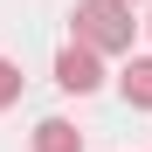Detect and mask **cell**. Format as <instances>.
Masks as SVG:
<instances>
[{"label":"cell","instance_id":"6da1fadb","mask_svg":"<svg viewBox=\"0 0 152 152\" xmlns=\"http://www.w3.org/2000/svg\"><path fill=\"white\" fill-rule=\"evenodd\" d=\"M76 48H90V56H132V35L138 21L124 0H76Z\"/></svg>","mask_w":152,"mask_h":152},{"label":"cell","instance_id":"7a4b0ae2","mask_svg":"<svg viewBox=\"0 0 152 152\" xmlns=\"http://www.w3.org/2000/svg\"><path fill=\"white\" fill-rule=\"evenodd\" d=\"M56 83L69 90V97H90L97 83H104V56H90V48H62V56H56Z\"/></svg>","mask_w":152,"mask_h":152},{"label":"cell","instance_id":"3957f363","mask_svg":"<svg viewBox=\"0 0 152 152\" xmlns=\"http://www.w3.org/2000/svg\"><path fill=\"white\" fill-rule=\"evenodd\" d=\"M118 90H124V104H132V111H152V56H132V62H124Z\"/></svg>","mask_w":152,"mask_h":152},{"label":"cell","instance_id":"277c9868","mask_svg":"<svg viewBox=\"0 0 152 152\" xmlns=\"http://www.w3.org/2000/svg\"><path fill=\"white\" fill-rule=\"evenodd\" d=\"M35 152H83V132L69 118H42L35 124Z\"/></svg>","mask_w":152,"mask_h":152},{"label":"cell","instance_id":"5b68a950","mask_svg":"<svg viewBox=\"0 0 152 152\" xmlns=\"http://www.w3.org/2000/svg\"><path fill=\"white\" fill-rule=\"evenodd\" d=\"M7 104H21V69L0 56V111H7Z\"/></svg>","mask_w":152,"mask_h":152},{"label":"cell","instance_id":"8992f818","mask_svg":"<svg viewBox=\"0 0 152 152\" xmlns=\"http://www.w3.org/2000/svg\"><path fill=\"white\" fill-rule=\"evenodd\" d=\"M124 7H132V0H124Z\"/></svg>","mask_w":152,"mask_h":152},{"label":"cell","instance_id":"52a82bcc","mask_svg":"<svg viewBox=\"0 0 152 152\" xmlns=\"http://www.w3.org/2000/svg\"><path fill=\"white\" fill-rule=\"evenodd\" d=\"M145 28H152V21H145Z\"/></svg>","mask_w":152,"mask_h":152}]
</instances>
